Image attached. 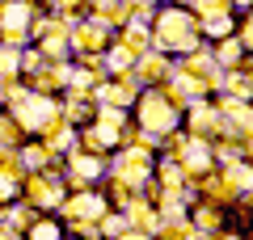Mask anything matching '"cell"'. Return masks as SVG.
I'll use <instances>...</instances> for the list:
<instances>
[{"label":"cell","instance_id":"obj_13","mask_svg":"<svg viewBox=\"0 0 253 240\" xmlns=\"http://www.w3.org/2000/svg\"><path fill=\"white\" fill-rule=\"evenodd\" d=\"M21 68V46H0V76H13V72Z\"/></svg>","mask_w":253,"mask_h":240},{"label":"cell","instance_id":"obj_8","mask_svg":"<svg viewBox=\"0 0 253 240\" xmlns=\"http://www.w3.org/2000/svg\"><path fill=\"white\" fill-rule=\"evenodd\" d=\"M123 80H114V84H101L97 89V97L106 101V106H114V110H126L131 101H135V89H131V80H126V72H118Z\"/></svg>","mask_w":253,"mask_h":240},{"label":"cell","instance_id":"obj_11","mask_svg":"<svg viewBox=\"0 0 253 240\" xmlns=\"http://www.w3.org/2000/svg\"><path fill=\"white\" fill-rule=\"evenodd\" d=\"M101 211H106V202H101L97 194H76L72 202H68V215H72V219L76 215H81V219H97Z\"/></svg>","mask_w":253,"mask_h":240},{"label":"cell","instance_id":"obj_5","mask_svg":"<svg viewBox=\"0 0 253 240\" xmlns=\"http://www.w3.org/2000/svg\"><path fill=\"white\" fill-rule=\"evenodd\" d=\"M68 46H76V51H84V55L106 51L110 46V21L93 17V21H84V26H68Z\"/></svg>","mask_w":253,"mask_h":240},{"label":"cell","instance_id":"obj_20","mask_svg":"<svg viewBox=\"0 0 253 240\" xmlns=\"http://www.w3.org/2000/svg\"><path fill=\"white\" fill-rule=\"evenodd\" d=\"M55 9H72V4H81V0H51Z\"/></svg>","mask_w":253,"mask_h":240},{"label":"cell","instance_id":"obj_9","mask_svg":"<svg viewBox=\"0 0 253 240\" xmlns=\"http://www.w3.org/2000/svg\"><path fill=\"white\" fill-rule=\"evenodd\" d=\"M135 76L148 84H161V80H169V59L165 55H135Z\"/></svg>","mask_w":253,"mask_h":240},{"label":"cell","instance_id":"obj_1","mask_svg":"<svg viewBox=\"0 0 253 240\" xmlns=\"http://www.w3.org/2000/svg\"><path fill=\"white\" fill-rule=\"evenodd\" d=\"M148 34H152V42H156L161 55H173V51L190 55V51H199V46H203V26H199V17H194L186 4H169V9H161Z\"/></svg>","mask_w":253,"mask_h":240},{"label":"cell","instance_id":"obj_12","mask_svg":"<svg viewBox=\"0 0 253 240\" xmlns=\"http://www.w3.org/2000/svg\"><path fill=\"white\" fill-rule=\"evenodd\" d=\"M186 9L194 13L199 21H207V17H224V13H232V0H186Z\"/></svg>","mask_w":253,"mask_h":240},{"label":"cell","instance_id":"obj_22","mask_svg":"<svg viewBox=\"0 0 253 240\" xmlns=\"http://www.w3.org/2000/svg\"><path fill=\"white\" fill-rule=\"evenodd\" d=\"M232 9H249V0H232Z\"/></svg>","mask_w":253,"mask_h":240},{"label":"cell","instance_id":"obj_7","mask_svg":"<svg viewBox=\"0 0 253 240\" xmlns=\"http://www.w3.org/2000/svg\"><path fill=\"white\" fill-rule=\"evenodd\" d=\"M30 198H34V206H59V202H63V186H59V177H51V173H38V177H30Z\"/></svg>","mask_w":253,"mask_h":240},{"label":"cell","instance_id":"obj_19","mask_svg":"<svg viewBox=\"0 0 253 240\" xmlns=\"http://www.w3.org/2000/svg\"><path fill=\"white\" fill-rule=\"evenodd\" d=\"M199 223H203V228H215L219 215H215V211H199Z\"/></svg>","mask_w":253,"mask_h":240},{"label":"cell","instance_id":"obj_4","mask_svg":"<svg viewBox=\"0 0 253 240\" xmlns=\"http://www.w3.org/2000/svg\"><path fill=\"white\" fill-rule=\"evenodd\" d=\"M13 114H17V118H13L17 126H26V131H42V122H51L59 110H55L46 97H34V93H17V97H13Z\"/></svg>","mask_w":253,"mask_h":240},{"label":"cell","instance_id":"obj_16","mask_svg":"<svg viewBox=\"0 0 253 240\" xmlns=\"http://www.w3.org/2000/svg\"><path fill=\"white\" fill-rule=\"evenodd\" d=\"M13 139H21V126L13 122V118L0 114V143H13Z\"/></svg>","mask_w":253,"mask_h":240},{"label":"cell","instance_id":"obj_2","mask_svg":"<svg viewBox=\"0 0 253 240\" xmlns=\"http://www.w3.org/2000/svg\"><path fill=\"white\" fill-rule=\"evenodd\" d=\"M30 30H34V4L30 0H4L0 4V42L26 46Z\"/></svg>","mask_w":253,"mask_h":240},{"label":"cell","instance_id":"obj_25","mask_svg":"<svg viewBox=\"0 0 253 240\" xmlns=\"http://www.w3.org/2000/svg\"><path fill=\"white\" fill-rule=\"evenodd\" d=\"M0 4H4V0H0Z\"/></svg>","mask_w":253,"mask_h":240},{"label":"cell","instance_id":"obj_21","mask_svg":"<svg viewBox=\"0 0 253 240\" xmlns=\"http://www.w3.org/2000/svg\"><path fill=\"white\" fill-rule=\"evenodd\" d=\"M118 240H148V236H139V232H123Z\"/></svg>","mask_w":253,"mask_h":240},{"label":"cell","instance_id":"obj_23","mask_svg":"<svg viewBox=\"0 0 253 240\" xmlns=\"http://www.w3.org/2000/svg\"><path fill=\"white\" fill-rule=\"evenodd\" d=\"M0 240H13V232H0Z\"/></svg>","mask_w":253,"mask_h":240},{"label":"cell","instance_id":"obj_6","mask_svg":"<svg viewBox=\"0 0 253 240\" xmlns=\"http://www.w3.org/2000/svg\"><path fill=\"white\" fill-rule=\"evenodd\" d=\"M148 173H152V156H148V152L131 148V152H123V156H118V169H114V177L131 181V186H144V177H148Z\"/></svg>","mask_w":253,"mask_h":240},{"label":"cell","instance_id":"obj_14","mask_svg":"<svg viewBox=\"0 0 253 240\" xmlns=\"http://www.w3.org/2000/svg\"><path fill=\"white\" fill-rule=\"evenodd\" d=\"M30 240H59V223H55V219L30 223Z\"/></svg>","mask_w":253,"mask_h":240},{"label":"cell","instance_id":"obj_15","mask_svg":"<svg viewBox=\"0 0 253 240\" xmlns=\"http://www.w3.org/2000/svg\"><path fill=\"white\" fill-rule=\"evenodd\" d=\"M241 51H245V46H241V42L232 38V42H224V51H219V59H215V63H224V68H232V63L241 59Z\"/></svg>","mask_w":253,"mask_h":240},{"label":"cell","instance_id":"obj_17","mask_svg":"<svg viewBox=\"0 0 253 240\" xmlns=\"http://www.w3.org/2000/svg\"><path fill=\"white\" fill-rule=\"evenodd\" d=\"M13 194H17V177H13V173H0V202L13 198Z\"/></svg>","mask_w":253,"mask_h":240},{"label":"cell","instance_id":"obj_18","mask_svg":"<svg viewBox=\"0 0 253 240\" xmlns=\"http://www.w3.org/2000/svg\"><path fill=\"white\" fill-rule=\"evenodd\" d=\"M232 93H236V101L249 97V76H232Z\"/></svg>","mask_w":253,"mask_h":240},{"label":"cell","instance_id":"obj_3","mask_svg":"<svg viewBox=\"0 0 253 240\" xmlns=\"http://www.w3.org/2000/svg\"><path fill=\"white\" fill-rule=\"evenodd\" d=\"M139 101V122H144V131H152V135H165V131H173L177 126V106L181 101L173 97H161V93H148V97H135Z\"/></svg>","mask_w":253,"mask_h":240},{"label":"cell","instance_id":"obj_24","mask_svg":"<svg viewBox=\"0 0 253 240\" xmlns=\"http://www.w3.org/2000/svg\"><path fill=\"white\" fill-rule=\"evenodd\" d=\"M224 240H241V236H224Z\"/></svg>","mask_w":253,"mask_h":240},{"label":"cell","instance_id":"obj_10","mask_svg":"<svg viewBox=\"0 0 253 240\" xmlns=\"http://www.w3.org/2000/svg\"><path fill=\"white\" fill-rule=\"evenodd\" d=\"M101 177V160L97 156H84V152H72V181L84 186V181H97Z\"/></svg>","mask_w":253,"mask_h":240}]
</instances>
